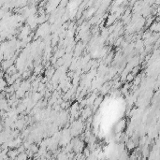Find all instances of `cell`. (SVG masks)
Instances as JSON below:
<instances>
[{
    "label": "cell",
    "mask_w": 160,
    "mask_h": 160,
    "mask_svg": "<svg viewBox=\"0 0 160 160\" xmlns=\"http://www.w3.org/2000/svg\"><path fill=\"white\" fill-rule=\"evenodd\" d=\"M134 147H135V144H134V142H129V143H128V146H127V148L128 149H133Z\"/></svg>",
    "instance_id": "7a4b0ae2"
},
{
    "label": "cell",
    "mask_w": 160,
    "mask_h": 160,
    "mask_svg": "<svg viewBox=\"0 0 160 160\" xmlns=\"http://www.w3.org/2000/svg\"><path fill=\"white\" fill-rule=\"evenodd\" d=\"M157 14H158V15H160V7L157 8Z\"/></svg>",
    "instance_id": "3957f363"
},
{
    "label": "cell",
    "mask_w": 160,
    "mask_h": 160,
    "mask_svg": "<svg viewBox=\"0 0 160 160\" xmlns=\"http://www.w3.org/2000/svg\"><path fill=\"white\" fill-rule=\"evenodd\" d=\"M133 77H134V74L133 73L128 74L127 76H126V80H127L128 81H131L132 80H133Z\"/></svg>",
    "instance_id": "6da1fadb"
}]
</instances>
